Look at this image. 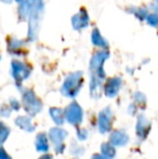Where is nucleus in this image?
Wrapping results in <instances>:
<instances>
[]
</instances>
